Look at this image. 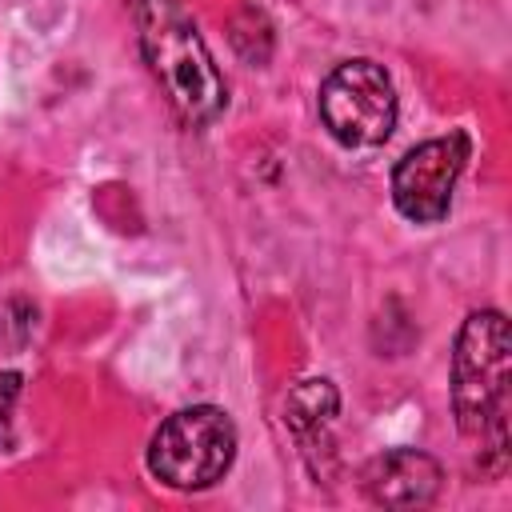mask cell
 <instances>
[{
    "instance_id": "6da1fadb",
    "label": "cell",
    "mask_w": 512,
    "mask_h": 512,
    "mask_svg": "<svg viewBox=\"0 0 512 512\" xmlns=\"http://www.w3.org/2000/svg\"><path fill=\"white\" fill-rule=\"evenodd\" d=\"M132 20H136V40L148 60V72L164 88L172 112L188 128H208L224 104H228V84L196 32L192 16L184 12L180 0H132Z\"/></svg>"
},
{
    "instance_id": "7a4b0ae2",
    "label": "cell",
    "mask_w": 512,
    "mask_h": 512,
    "mask_svg": "<svg viewBox=\"0 0 512 512\" xmlns=\"http://www.w3.org/2000/svg\"><path fill=\"white\" fill-rule=\"evenodd\" d=\"M508 380H512V336L496 308L472 312L460 324L452 352V412L468 440L488 444L504 460L508 448Z\"/></svg>"
},
{
    "instance_id": "3957f363",
    "label": "cell",
    "mask_w": 512,
    "mask_h": 512,
    "mask_svg": "<svg viewBox=\"0 0 512 512\" xmlns=\"http://www.w3.org/2000/svg\"><path fill=\"white\" fill-rule=\"evenodd\" d=\"M232 460H236V424L216 404H192L172 412L148 444V472L176 492L212 488L216 480H224Z\"/></svg>"
},
{
    "instance_id": "277c9868",
    "label": "cell",
    "mask_w": 512,
    "mask_h": 512,
    "mask_svg": "<svg viewBox=\"0 0 512 512\" xmlns=\"http://www.w3.org/2000/svg\"><path fill=\"white\" fill-rule=\"evenodd\" d=\"M320 120L344 148H376L396 128V88L376 60H344L320 84Z\"/></svg>"
},
{
    "instance_id": "5b68a950",
    "label": "cell",
    "mask_w": 512,
    "mask_h": 512,
    "mask_svg": "<svg viewBox=\"0 0 512 512\" xmlns=\"http://www.w3.org/2000/svg\"><path fill=\"white\" fill-rule=\"evenodd\" d=\"M472 156L464 132H448L416 144L392 168V204L412 224H440L452 204V188Z\"/></svg>"
},
{
    "instance_id": "8992f818",
    "label": "cell",
    "mask_w": 512,
    "mask_h": 512,
    "mask_svg": "<svg viewBox=\"0 0 512 512\" xmlns=\"http://www.w3.org/2000/svg\"><path fill=\"white\" fill-rule=\"evenodd\" d=\"M444 468L420 448H392L364 468V492L384 508H424L436 500Z\"/></svg>"
},
{
    "instance_id": "52a82bcc",
    "label": "cell",
    "mask_w": 512,
    "mask_h": 512,
    "mask_svg": "<svg viewBox=\"0 0 512 512\" xmlns=\"http://www.w3.org/2000/svg\"><path fill=\"white\" fill-rule=\"evenodd\" d=\"M20 400V372H0V456L12 448V412Z\"/></svg>"
}]
</instances>
